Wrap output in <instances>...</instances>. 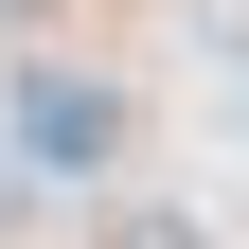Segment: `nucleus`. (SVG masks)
Masks as SVG:
<instances>
[{"instance_id":"f257e3e1","label":"nucleus","mask_w":249,"mask_h":249,"mask_svg":"<svg viewBox=\"0 0 249 249\" xmlns=\"http://www.w3.org/2000/svg\"><path fill=\"white\" fill-rule=\"evenodd\" d=\"M107 249H196V231H178V213H107Z\"/></svg>"},{"instance_id":"f03ea898","label":"nucleus","mask_w":249,"mask_h":249,"mask_svg":"<svg viewBox=\"0 0 249 249\" xmlns=\"http://www.w3.org/2000/svg\"><path fill=\"white\" fill-rule=\"evenodd\" d=\"M18 213H36V160H18V142H0V231H18Z\"/></svg>"}]
</instances>
